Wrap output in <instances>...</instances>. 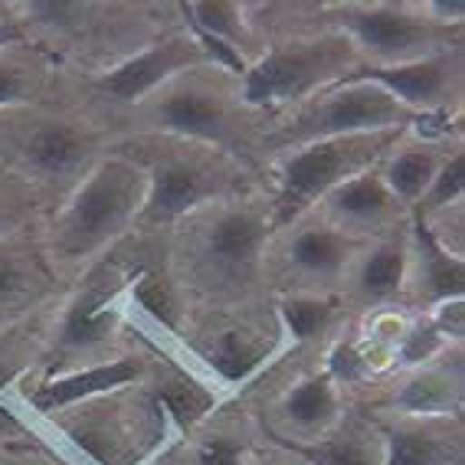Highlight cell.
Segmentation results:
<instances>
[{
    "label": "cell",
    "instance_id": "obj_1",
    "mask_svg": "<svg viewBox=\"0 0 465 465\" xmlns=\"http://www.w3.org/2000/svg\"><path fill=\"white\" fill-rule=\"evenodd\" d=\"M272 210L262 187L216 200L164 232L167 272L191 312L256 305L266 289Z\"/></svg>",
    "mask_w": 465,
    "mask_h": 465
},
{
    "label": "cell",
    "instance_id": "obj_2",
    "mask_svg": "<svg viewBox=\"0 0 465 465\" xmlns=\"http://www.w3.org/2000/svg\"><path fill=\"white\" fill-rule=\"evenodd\" d=\"M148 174L144 167L118 144L89 167V174L75 183L56 207L40 220V246L50 259L59 282H75L85 269L118 250L144 207Z\"/></svg>",
    "mask_w": 465,
    "mask_h": 465
},
{
    "label": "cell",
    "instance_id": "obj_3",
    "mask_svg": "<svg viewBox=\"0 0 465 465\" xmlns=\"http://www.w3.org/2000/svg\"><path fill=\"white\" fill-rule=\"evenodd\" d=\"M269 118L246 108L240 92V75L216 66H197L174 75L148 102L128 112L115 128L118 138L158 134L203 148H216L259 171V142Z\"/></svg>",
    "mask_w": 465,
    "mask_h": 465
},
{
    "label": "cell",
    "instance_id": "obj_4",
    "mask_svg": "<svg viewBox=\"0 0 465 465\" xmlns=\"http://www.w3.org/2000/svg\"><path fill=\"white\" fill-rule=\"evenodd\" d=\"M14 36L40 46L63 73L89 75L115 66L148 46L177 17L161 20V7L95 4V0H26L4 4Z\"/></svg>",
    "mask_w": 465,
    "mask_h": 465
},
{
    "label": "cell",
    "instance_id": "obj_5",
    "mask_svg": "<svg viewBox=\"0 0 465 465\" xmlns=\"http://www.w3.org/2000/svg\"><path fill=\"white\" fill-rule=\"evenodd\" d=\"M318 10L322 4H312L308 17L279 20H259L256 14H250L262 50L240 75V92L246 108L266 115L269 122L328 85L344 83L351 73L364 66L348 36L324 26Z\"/></svg>",
    "mask_w": 465,
    "mask_h": 465
},
{
    "label": "cell",
    "instance_id": "obj_6",
    "mask_svg": "<svg viewBox=\"0 0 465 465\" xmlns=\"http://www.w3.org/2000/svg\"><path fill=\"white\" fill-rule=\"evenodd\" d=\"M112 144L115 134L66 99L0 115V171L30 187L46 210L56 207Z\"/></svg>",
    "mask_w": 465,
    "mask_h": 465
},
{
    "label": "cell",
    "instance_id": "obj_7",
    "mask_svg": "<svg viewBox=\"0 0 465 465\" xmlns=\"http://www.w3.org/2000/svg\"><path fill=\"white\" fill-rule=\"evenodd\" d=\"M118 148L128 151L148 174V193L138 213L134 232L142 236H164L183 216L210 207L216 200L236 197L256 187V171L223 151L203 148L177 138L138 134L118 138Z\"/></svg>",
    "mask_w": 465,
    "mask_h": 465
},
{
    "label": "cell",
    "instance_id": "obj_8",
    "mask_svg": "<svg viewBox=\"0 0 465 465\" xmlns=\"http://www.w3.org/2000/svg\"><path fill=\"white\" fill-rule=\"evenodd\" d=\"M171 420L174 416L164 397H151L138 383L128 391L59 410L43 423L59 432L69 452L85 465H144V459L164 449Z\"/></svg>",
    "mask_w": 465,
    "mask_h": 465
},
{
    "label": "cell",
    "instance_id": "obj_9",
    "mask_svg": "<svg viewBox=\"0 0 465 465\" xmlns=\"http://www.w3.org/2000/svg\"><path fill=\"white\" fill-rule=\"evenodd\" d=\"M197 66H210L207 53L197 43V36L181 20H174L164 34L154 36L148 46H142V50L125 56L115 66L89 75L63 73L59 99L79 105L83 112H89L95 122H102L108 132L115 134L118 122L128 112H134L142 102H148L174 75Z\"/></svg>",
    "mask_w": 465,
    "mask_h": 465
},
{
    "label": "cell",
    "instance_id": "obj_10",
    "mask_svg": "<svg viewBox=\"0 0 465 465\" xmlns=\"http://www.w3.org/2000/svg\"><path fill=\"white\" fill-rule=\"evenodd\" d=\"M403 132H371L348 134V138H328V142L299 144V148L279 151L262 161L266 181L259 183L272 210L275 230L289 226L292 220L315 210L338 183L364 174L387 154Z\"/></svg>",
    "mask_w": 465,
    "mask_h": 465
},
{
    "label": "cell",
    "instance_id": "obj_11",
    "mask_svg": "<svg viewBox=\"0 0 465 465\" xmlns=\"http://www.w3.org/2000/svg\"><path fill=\"white\" fill-rule=\"evenodd\" d=\"M410 122H413V112L400 105L391 92H383L367 79L348 75L344 83L328 85L308 102L269 122L259 142V167L279 151L299 148V144L371 132H407Z\"/></svg>",
    "mask_w": 465,
    "mask_h": 465
},
{
    "label": "cell",
    "instance_id": "obj_12",
    "mask_svg": "<svg viewBox=\"0 0 465 465\" xmlns=\"http://www.w3.org/2000/svg\"><path fill=\"white\" fill-rule=\"evenodd\" d=\"M318 20L348 36L364 63L361 69L407 66L416 59L465 46L459 30L436 26L430 17H423L420 4H407V0H400V4H391V0L322 4Z\"/></svg>",
    "mask_w": 465,
    "mask_h": 465
},
{
    "label": "cell",
    "instance_id": "obj_13",
    "mask_svg": "<svg viewBox=\"0 0 465 465\" xmlns=\"http://www.w3.org/2000/svg\"><path fill=\"white\" fill-rule=\"evenodd\" d=\"M250 308L252 305L191 312L187 328L177 341V348L183 354L191 351L193 364H200L203 374L216 381L213 387L220 393L240 391L285 348L275 312L259 318Z\"/></svg>",
    "mask_w": 465,
    "mask_h": 465
},
{
    "label": "cell",
    "instance_id": "obj_14",
    "mask_svg": "<svg viewBox=\"0 0 465 465\" xmlns=\"http://www.w3.org/2000/svg\"><path fill=\"white\" fill-rule=\"evenodd\" d=\"M367 242L331 226L322 213L308 210L289 226L272 232L266 252V285L279 295H324L341 299L354 259Z\"/></svg>",
    "mask_w": 465,
    "mask_h": 465
},
{
    "label": "cell",
    "instance_id": "obj_15",
    "mask_svg": "<svg viewBox=\"0 0 465 465\" xmlns=\"http://www.w3.org/2000/svg\"><path fill=\"white\" fill-rule=\"evenodd\" d=\"M36 230L0 236V334L43 315L66 289L53 272Z\"/></svg>",
    "mask_w": 465,
    "mask_h": 465
},
{
    "label": "cell",
    "instance_id": "obj_16",
    "mask_svg": "<svg viewBox=\"0 0 465 465\" xmlns=\"http://www.w3.org/2000/svg\"><path fill=\"white\" fill-rule=\"evenodd\" d=\"M151 361L144 354H134V351H122L115 358L99 361V364L79 367V371H66V374L56 377H26L17 387V397L26 410L40 420L59 413V410L75 407V403H85V400L105 397V393L128 391V387H138V383L151 381Z\"/></svg>",
    "mask_w": 465,
    "mask_h": 465
},
{
    "label": "cell",
    "instance_id": "obj_17",
    "mask_svg": "<svg viewBox=\"0 0 465 465\" xmlns=\"http://www.w3.org/2000/svg\"><path fill=\"white\" fill-rule=\"evenodd\" d=\"M354 79L381 85L413 115H462L465 89V46L416 59L407 66L358 69Z\"/></svg>",
    "mask_w": 465,
    "mask_h": 465
},
{
    "label": "cell",
    "instance_id": "obj_18",
    "mask_svg": "<svg viewBox=\"0 0 465 465\" xmlns=\"http://www.w3.org/2000/svg\"><path fill=\"white\" fill-rule=\"evenodd\" d=\"M315 213H322L331 226H338L341 232H348V236H354V240H361V242L387 236V232L400 230V226L413 216L391 197V191H387L383 181L377 177V167L338 183V187L318 203Z\"/></svg>",
    "mask_w": 465,
    "mask_h": 465
},
{
    "label": "cell",
    "instance_id": "obj_19",
    "mask_svg": "<svg viewBox=\"0 0 465 465\" xmlns=\"http://www.w3.org/2000/svg\"><path fill=\"white\" fill-rule=\"evenodd\" d=\"M275 432L292 446H312L344 426V391L324 371L289 383L272 407Z\"/></svg>",
    "mask_w": 465,
    "mask_h": 465
},
{
    "label": "cell",
    "instance_id": "obj_20",
    "mask_svg": "<svg viewBox=\"0 0 465 465\" xmlns=\"http://www.w3.org/2000/svg\"><path fill=\"white\" fill-rule=\"evenodd\" d=\"M410 220L400 230L377 236L361 250L348 272V282L341 289V302H354L364 312L387 305H403L410 266Z\"/></svg>",
    "mask_w": 465,
    "mask_h": 465
},
{
    "label": "cell",
    "instance_id": "obj_21",
    "mask_svg": "<svg viewBox=\"0 0 465 465\" xmlns=\"http://www.w3.org/2000/svg\"><path fill=\"white\" fill-rule=\"evenodd\" d=\"M387 410L393 420H459L462 416V348H449L440 361L400 371Z\"/></svg>",
    "mask_w": 465,
    "mask_h": 465
},
{
    "label": "cell",
    "instance_id": "obj_22",
    "mask_svg": "<svg viewBox=\"0 0 465 465\" xmlns=\"http://www.w3.org/2000/svg\"><path fill=\"white\" fill-rule=\"evenodd\" d=\"M410 266L407 289H403V308L410 312H430L442 302L465 299V259L452 256L432 240V232L420 216H410Z\"/></svg>",
    "mask_w": 465,
    "mask_h": 465
},
{
    "label": "cell",
    "instance_id": "obj_23",
    "mask_svg": "<svg viewBox=\"0 0 465 465\" xmlns=\"http://www.w3.org/2000/svg\"><path fill=\"white\" fill-rule=\"evenodd\" d=\"M63 89V69L40 46L7 36L0 40V115L50 105Z\"/></svg>",
    "mask_w": 465,
    "mask_h": 465
},
{
    "label": "cell",
    "instance_id": "obj_24",
    "mask_svg": "<svg viewBox=\"0 0 465 465\" xmlns=\"http://www.w3.org/2000/svg\"><path fill=\"white\" fill-rule=\"evenodd\" d=\"M459 142L462 138H452V142H420V138L403 132L387 148V154L377 161V177H381L383 187L391 191V197L397 200L400 207L407 210V213H416V207L423 203L432 181L440 174L446 154Z\"/></svg>",
    "mask_w": 465,
    "mask_h": 465
},
{
    "label": "cell",
    "instance_id": "obj_25",
    "mask_svg": "<svg viewBox=\"0 0 465 465\" xmlns=\"http://www.w3.org/2000/svg\"><path fill=\"white\" fill-rule=\"evenodd\" d=\"M381 465H459V423L449 420H393L381 432Z\"/></svg>",
    "mask_w": 465,
    "mask_h": 465
},
{
    "label": "cell",
    "instance_id": "obj_26",
    "mask_svg": "<svg viewBox=\"0 0 465 465\" xmlns=\"http://www.w3.org/2000/svg\"><path fill=\"white\" fill-rule=\"evenodd\" d=\"M341 299H324V295H279L272 302L275 322L282 331L285 348H302L318 334L331 331L341 318Z\"/></svg>",
    "mask_w": 465,
    "mask_h": 465
},
{
    "label": "cell",
    "instance_id": "obj_27",
    "mask_svg": "<svg viewBox=\"0 0 465 465\" xmlns=\"http://www.w3.org/2000/svg\"><path fill=\"white\" fill-rule=\"evenodd\" d=\"M295 449L308 465H381V436L364 430H334L328 440Z\"/></svg>",
    "mask_w": 465,
    "mask_h": 465
},
{
    "label": "cell",
    "instance_id": "obj_28",
    "mask_svg": "<svg viewBox=\"0 0 465 465\" xmlns=\"http://www.w3.org/2000/svg\"><path fill=\"white\" fill-rule=\"evenodd\" d=\"M252 452L246 432L232 430V426H216L193 436L183 446V456L177 465H250Z\"/></svg>",
    "mask_w": 465,
    "mask_h": 465
},
{
    "label": "cell",
    "instance_id": "obj_29",
    "mask_svg": "<svg viewBox=\"0 0 465 465\" xmlns=\"http://www.w3.org/2000/svg\"><path fill=\"white\" fill-rule=\"evenodd\" d=\"M46 213V207L40 203L30 187L0 171V236H10V232H24L36 230Z\"/></svg>",
    "mask_w": 465,
    "mask_h": 465
},
{
    "label": "cell",
    "instance_id": "obj_30",
    "mask_svg": "<svg viewBox=\"0 0 465 465\" xmlns=\"http://www.w3.org/2000/svg\"><path fill=\"white\" fill-rule=\"evenodd\" d=\"M459 203H465V148H462V142L452 144V151L446 154V161H442L440 174H436V181H432L430 193H426L423 203L416 207V216L440 213V210L459 207Z\"/></svg>",
    "mask_w": 465,
    "mask_h": 465
},
{
    "label": "cell",
    "instance_id": "obj_31",
    "mask_svg": "<svg viewBox=\"0 0 465 465\" xmlns=\"http://www.w3.org/2000/svg\"><path fill=\"white\" fill-rule=\"evenodd\" d=\"M426 315L432 324H436V331L449 341V344H462L465 338V299H452V302H442V305H432L430 312H420Z\"/></svg>",
    "mask_w": 465,
    "mask_h": 465
},
{
    "label": "cell",
    "instance_id": "obj_32",
    "mask_svg": "<svg viewBox=\"0 0 465 465\" xmlns=\"http://www.w3.org/2000/svg\"><path fill=\"white\" fill-rule=\"evenodd\" d=\"M420 10L436 26H446V30H459L462 34V24H465L462 0H420Z\"/></svg>",
    "mask_w": 465,
    "mask_h": 465
},
{
    "label": "cell",
    "instance_id": "obj_33",
    "mask_svg": "<svg viewBox=\"0 0 465 465\" xmlns=\"http://www.w3.org/2000/svg\"><path fill=\"white\" fill-rule=\"evenodd\" d=\"M250 465H308L295 449H269V452H252Z\"/></svg>",
    "mask_w": 465,
    "mask_h": 465
},
{
    "label": "cell",
    "instance_id": "obj_34",
    "mask_svg": "<svg viewBox=\"0 0 465 465\" xmlns=\"http://www.w3.org/2000/svg\"><path fill=\"white\" fill-rule=\"evenodd\" d=\"M7 36H14V30H10V20H7V7H4V17H0V40H7Z\"/></svg>",
    "mask_w": 465,
    "mask_h": 465
}]
</instances>
